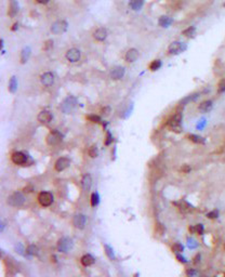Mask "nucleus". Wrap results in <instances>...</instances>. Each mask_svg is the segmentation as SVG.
<instances>
[{"label":"nucleus","mask_w":225,"mask_h":277,"mask_svg":"<svg viewBox=\"0 0 225 277\" xmlns=\"http://www.w3.org/2000/svg\"><path fill=\"white\" fill-rule=\"evenodd\" d=\"M181 121H182V114L180 112L175 113L174 115L171 118H169L167 124L168 127L170 128L171 131H174V132H181Z\"/></svg>","instance_id":"nucleus-1"},{"label":"nucleus","mask_w":225,"mask_h":277,"mask_svg":"<svg viewBox=\"0 0 225 277\" xmlns=\"http://www.w3.org/2000/svg\"><path fill=\"white\" fill-rule=\"evenodd\" d=\"M76 105H77V99L75 96H68L66 98L61 104V109H62L63 113L65 114H69L75 109Z\"/></svg>","instance_id":"nucleus-2"},{"label":"nucleus","mask_w":225,"mask_h":277,"mask_svg":"<svg viewBox=\"0 0 225 277\" xmlns=\"http://www.w3.org/2000/svg\"><path fill=\"white\" fill-rule=\"evenodd\" d=\"M24 202H25V197L21 192H15V193H13L8 198V204L12 207H15V208L22 207L24 205Z\"/></svg>","instance_id":"nucleus-3"},{"label":"nucleus","mask_w":225,"mask_h":277,"mask_svg":"<svg viewBox=\"0 0 225 277\" xmlns=\"http://www.w3.org/2000/svg\"><path fill=\"white\" fill-rule=\"evenodd\" d=\"M67 27H68V24H67L66 21L59 20L51 25V31L54 35H61V34L65 33L67 31Z\"/></svg>","instance_id":"nucleus-4"},{"label":"nucleus","mask_w":225,"mask_h":277,"mask_svg":"<svg viewBox=\"0 0 225 277\" xmlns=\"http://www.w3.org/2000/svg\"><path fill=\"white\" fill-rule=\"evenodd\" d=\"M186 50V44L183 43L181 41H173L172 43H170L169 48H168V51L170 54H173V55H177V54L182 53L183 51Z\"/></svg>","instance_id":"nucleus-5"},{"label":"nucleus","mask_w":225,"mask_h":277,"mask_svg":"<svg viewBox=\"0 0 225 277\" xmlns=\"http://www.w3.org/2000/svg\"><path fill=\"white\" fill-rule=\"evenodd\" d=\"M38 202L41 206L48 207L53 202V195L49 192H41L38 195Z\"/></svg>","instance_id":"nucleus-6"},{"label":"nucleus","mask_w":225,"mask_h":277,"mask_svg":"<svg viewBox=\"0 0 225 277\" xmlns=\"http://www.w3.org/2000/svg\"><path fill=\"white\" fill-rule=\"evenodd\" d=\"M61 141H62V135L58 131H51L48 136H47V143L49 145H51V146L58 145Z\"/></svg>","instance_id":"nucleus-7"},{"label":"nucleus","mask_w":225,"mask_h":277,"mask_svg":"<svg viewBox=\"0 0 225 277\" xmlns=\"http://www.w3.org/2000/svg\"><path fill=\"white\" fill-rule=\"evenodd\" d=\"M80 56H81V53H80L79 50L76 49V48L69 49L68 51L66 52V54H65V58H66V60L68 61V62H71V63L78 62V61L80 60Z\"/></svg>","instance_id":"nucleus-8"},{"label":"nucleus","mask_w":225,"mask_h":277,"mask_svg":"<svg viewBox=\"0 0 225 277\" xmlns=\"http://www.w3.org/2000/svg\"><path fill=\"white\" fill-rule=\"evenodd\" d=\"M54 75L51 71H47V73H43L40 76V81L44 87H51L54 84Z\"/></svg>","instance_id":"nucleus-9"},{"label":"nucleus","mask_w":225,"mask_h":277,"mask_svg":"<svg viewBox=\"0 0 225 277\" xmlns=\"http://www.w3.org/2000/svg\"><path fill=\"white\" fill-rule=\"evenodd\" d=\"M125 73H126V69L122 66H116L110 71V78L112 80H119L121 79L125 76Z\"/></svg>","instance_id":"nucleus-10"},{"label":"nucleus","mask_w":225,"mask_h":277,"mask_svg":"<svg viewBox=\"0 0 225 277\" xmlns=\"http://www.w3.org/2000/svg\"><path fill=\"white\" fill-rule=\"evenodd\" d=\"M69 164H71V160H69V158L67 157H61L59 158L56 161H55V165H54V168L56 171H63L65 170V169L67 168V167L69 166Z\"/></svg>","instance_id":"nucleus-11"},{"label":"nucleus","mask_w":225,"mask_h":277,"mask_svg":"<svg viewBox=\"0 0 225 277\" xmlns=\"http://www.w3.org/2000/svg\"><path fill=\"white\" fill-rule=\"evenodd\" d=\"M72 246H73L72 240L69 239V238H66V237L60 239L59 240V242H58V249L61 251V252H67V251L72 248Z\"/></svg>","instance_id":"nucleus-12"},{"label":"nucleus","mask_w":225,"mask_h":277,"mask_svg":"<svg viewBox=\"0 0 225 277\" xmlns=\"http://www.w3.org/2000/svg\"><path fill=\"white\" fill-rule=\"evenodd\" d=\"M12 161L15 165H24L27 162V157L25 154L21 153V152H15V153L12 154L11 156Z\"/></svg>","instance_id":"nucleus-13"},{"label":"nucleus","mask_w":225,"mask_h":277,"mask_svg":"<svg viewBox=\"0 0 225 277\" xmlns=\"http://www.w3.org/2000/svg\"><path fill=\"white\" fill-rule=\"evenodd\" d=\"M73 223H74V225H75V227L79 228V230H82V228L86 226V223H87L86 215H84V214H76L75 217H74Z\"/></svg>","instance_id":"nucleus-14"},{"label":"nucleus","mask_w":225,"mask_h":277,"mask_svg":"<svg viewBox=\"0 0 225 277\" xmlns=\"http://www.w3.org/2000/svg\"><path fill=\"white\" fill-rule=\"evenodd\" d=\"M52 118H53L52 114H51L49 111H41L39 114H38V120H39L41 124H50Z\"/></svg>","instance_id":"nucleus-15"},{"label":"nucleus","mask_w":225,"mask_h":277,"mask_svg":"<svg viewBox=\"0 0 225 277\" xmlns=\"http://www.w3.org/2000/svg\"><path fill=\"white\" fill-rule=\"evenodd\" d=\"M93 37H94L95 40L97 41H104L107 37V31H106L104 27H100V28L95 29L94 33H93Z\"/></svg>","instance_id":"nucleus-16"},{"label":"nucleus","mask_w":225,"mask_h":277,"mask_svg":"<svg viewBox=\"0 0 225 277\" xmlns=\"http://www.w3.org/2000/svg\"><path fill=\"white\" fill-rule=\"evenodd\" d=\"M137 58H139V51H137V49H129L128 51H127L126 55H125V60L127 61L128 63H132V62H135V61L137 60Z\"/></svg>","instance_id":"nucleus-17"},{"label":"nucleus","mask_w":225,"mask_h":277,"mask_svg":"<svg viewBox=\"0 0 225 277\" xmlns=\"http://www.w3.org/2000/svg\"><path fill=\"white\" fill-rule=\"evenodd\" d=\"M81 185L82 189H84V192H88L89 189H91V185H92V177H91L90 174H84V177L81 180Z\"/></svg>","instance_id":"nucleus-18"},{"label":"nucleus","mask_w":225,"mask_h":277,"mask_svg":"<svg viewBox=\"0 0 225 277\" xmlns=\"http://www.w3.org/2000/svg\"><path fill=\"white\" fill-rule=\"evenodd\" d=\"M18 12V5L15 0H9V11H8V14L10 16H15L16 13Z\"/></svg>","instance_id":"nucleus-19"},{"label":"nucleus","mask_w":225,"mask_h":277,"mask_svg":"<svg viewBox=\"0 0 225 277\" xmlns=\"http://www.w3.org/2000/svg\"><path fill=\"white\" fill-rule=\"evenodd\" d=\"M212 106H213V104H212V101H203L202 103H200L198 106V109L201 112V113H208L209 111H211Z\"/></svg>","instance_id":"nucleus-20"},{"label":"nucleus","mask_w":225,"mask_h":277,"mask_svg":"<svg viewBox=\"0 0 225 277\" xmlns=\"http://www.w3.org/2000/svg\"><path fill=\"white\" fill-rule=\"evenodd\" d=\"M144 5V0H130L129 2V6L132 10L134 11H139Z\"/></svg>","instance_id":"nucleus-21"},{"label":"nucleus","mask_w":225,"mask_h":277,"mask_svg":"<svg viewBox=\"0 0 225 277\" xmlns=\"http://www.w3.org/2000/svg\"><path fill=\"white\" fill-rule=\"evenodd\" d=\"M29 56H31V48L29 47L24 48V49L22 50V52H21V63H22V64L26 63L27 61H28Z\"/></svg>","instance_id":"nucleus-22"},{"label":"nucleus","mask_w":225,"mask_h":277,"mask_svg":"<svg viewBox=\"0 0 225 277\" xmlns=\"http://www.w3.org/2000/svg\"><path fill=\"white\" fill-rule=\"evenodd\" d=\"M80 261H81L82 265L90 266V265H92V264L94 263V258H93L92 255H84V257L81 258Z\"/></svg>","instance_id":"nucleus-23"},{"label":"nucleus","mask_w":225,"mask_h":277,"mask_svg":"<svg viewBox=\"0 0 225 277\" xmlns=\"http://www.w3.org/2000/svg\"><path fill=\"white\" fill-rule=\"evenodd\" d=\"M190 232L192 234H202L203 233V226L202 224H197L195 226H190Z\"/></svg>","instance_id":"nucleus-24"},{"label":"nucleus","mask_w":225,"mask_h":277,"mask_svg":"<svg viewBox=\"0 0 225 277\" xmlns=\"http://www.w3.org/2000/svg\"><path fill=\"white\" fill-rule=\"evenodd\" d=\"M16 89H18V81H16L15 76H13V77H11V79L9 81V91L12 92V93H14L16 91Z\"/></svg>","instance_id":"nucleus-25"},{"label":"nucleus","mask_w":225,"mask_h":277,"mask_svg":"<svg viewBox=\"0 0 225 277\" xmlns=\"http://www.w3.org/2000/svg\"><path fill=\"white\" fill-rule=\"evenodd\" d=\"M159 25L162 27H168L169 25L172 23V20H171L170 18H168V16H161L160 18H159Z\"/></svg>","instance_id":"nucleus-26"},{"label":"nucleus","mask_w":225,"mask_h":277,"mask_svg":"<svg viewBox=\"0 0 225 277\" xmlns=\"http://www.w3.org/2000/svg\"><path fill=\"white\" fill-rule=\"evenodd\" d=\"M188 139H190L192 142L194 143H197V144H203L205 143V140H203L202 137L199 136V135H196V134H190L188 135Z\"/></svg>","instance_id":"nucleus-27"},{"label":"nucleus","mask_w":225,"mask_h":277,"mask_svg":"<svg viewBox=\"0 0 225 277\" xmlns=\"http://www.w3.org/2000/svg\"><path fill=\"white\" fill-rule=\"evenodd\" d=\"M161 67V61L160 60H154L152 63L149 64V69L152 71H158Z\"/></svg>","instance_id":"nucleus-28"},{"label":"nucleus","mask_w":225,"mask_h":277,"mask_svg":"<svg viewBox=\"0 0 225 277\" xmlns=\"http://www.w3.org/2000/svg\"><path fill=\"white\" fill-rule=\"evenodd\" d=\"M195 31H196V28H195L194 26H190V27H188V28L184 29V31H182V34H183L185 37H192V36H194Z\"/></svg>","instance_id":"nucleus-29"},{"label":"nucleus","mask_w":225,"mask_h":277,"mask_svg":"<svg viewBox=\"0 0 225 277\" xmlns=\"http://www.w3.org/2000/svg\"><path fill=\"white\" fill-rule=\"evenodd\" d=\"M172 250H173V252H175V253H181V252H183L184 247H183V245L180 244V242H175V244L172 246Z\"/></svg>","instance_id":"nucleus-30"},{"label":"nucleus","mask_w":225,"mask_h":277,"mask_svg":"<svg viewBox=\"0 0 225 277\" xmlns=\"http://www.w3.org/2000/svg\"><path fill=\"white\" fill-rule=\"evenodd\" d=\"M218 92L219 93H224L225 92V78L221 79L218 84Z\"/></svg>","instance_id":"nucleus-31"},{"label":"nucleus","mask_w":225,"mask_h":277,"mask_svg":"<svg viewBox=\"0 0 225 277\" xmlns=\"http://www.w3.org/2000/svg\"><path fill=\"white\" fill-rule=\"evenodd\" d=\"M89 156L92 158H95L97 156V154H99V151H97V147L95 146V145H93V146L90 147V149H89Z\"/></svg>","instance_id":"nucleus-32"},{"label":"nucleus","mask_w":225,"mask_h":277,"mask_svg":"<svg viewBox=\"0 0 225 277\" xmlns=\"http://www.w3.org/2000/svg\"><path fill=\"white\" fill-rule=\"evenodd\" d=\"M97 204H99V195L96 193H93L91 195V206L95 207Z\"/></svg>","instance_id":"nucleus-33"},{"label":"nucleus","mask_w":225,"mask_h":277,"mask_svg":"<svg viewBox=\"0 0 225 277\" xmlns=\"http://www.w3.org/2000/svg\"><path fill=\"white\" fill-rule=\"evenodd\" d=\"M186 276L187 277H199V274L196 270H193V268H190V270L186 271Z\"/></svg>","instance_id":"nucleus-34"},{"label":"nucleus","mask_w":225,"mask_h":277,"mask_svg":"<svg viewBox=\"0 0 225 277\" xmlns=\"http://www.w3.org/2000/svg\"><path fill=\"white\" fill-rule=\"evenodd\" d=\"M37 251H38L37 247L34 246V245H31V246H29L28 248H27V253H28V255H37Z\"/></svg>","instance_id":"nucleus-35"},{"label":"nucleus","mask_w":225,"mask_h":277,"mask_svg":"<svg viewBox=\"0 0 225 277\" xmlns=\"http://www.w3.org/2000/svg\"><path fill=\"white\" fill-rule=\"evenodd\" d=\"M88 118L89 120H90V121H92V122H96V124H100V122H101V118L99 117V116H96V115H90V116H88Z\"/></svg>","instance_id":"nucleus-36"},{"label":"nucleus","mask_w":225,"mask_h":277,"mask_svg":"<svg viewBox=\"0 0 225 277\" xmlns=\"http://www.w3.org/2000/svg\"><path fill=\"white\" fill-rule=\"evenodd\" d=\"M218 215H219V212L216 210H213L211 212L207 213V218H209V219H215V218H218Z\"/></svg>","instance_id":"nucleus-37"},{"label":"nucleus","mask_w":225,"mask_h":277,"mask_svg":"<svg viewBox=\"0 0 225 277\" xmlns=\"http://www.w3.org/2000/svg\"><path fill=\"white\" fill-rule=\"evenodd\" d=\"M52 47H53V41L52 40H48V41L44 42V46H43L44 50H50Z\"/></svg>","instance_id":"nucleus-38"},{"label":"nucleus","mask_w":225,"mask_h":277,"mask_svg":"<svg viewBox=\"0 0 225 277\" xmlns=\"http://www.w3.org/2000/svg\"><path fill=\"white\" fill-rule=\"evenodd\" d=\"M182 171H183L184 173H188L190 171V167L187 166V165H184V166L182 167Z\"/></svg>","instance_id":"nucleus-39"},{"label":"nucleus","mask_w":225,"mask_h":277,"mask_svg":"<svg viewBox=\"0 0 225 277\" xmlns=\"http://www.w3.org/2000/svg\"><path fill=\"white\" fill-rule=\"evenodd\" d=\"M112 135H110V133L109 132H107V140H106V142H105V144L106 145H109L110 144V142H112Z\"/></svg>","instance_id":"nucleus-40"},{"label":"nucleus","mask_w":225,"mask_h":277,"mask_svg":"<svg viewBox=\"0 0 225 277\" xmlns=\"http://www.w3.org/2000/svg\"><path fill=\"white\" fill-rule=\"evenodd\" d=\"M109 107H105V108H103L102 109V114H103V115H108V114H109Z\"/></svg>","instance_id":"nucleus-41"},{"label":"nucleus","mask_w":225,"mask_h":277,"mask_svg":"<svg viewBox=\"0 0 225 277\" xmlns=\"http://www.w3.org/2000/svg\"><path fill=\"white\" fill-rule=\"evenodd\" d=\"M38 3H41V5H46V3H48L50 0H36Z\"/></svg>","instance_id":"nucleus-42"},{"label":"nucleus","mask_w":225,"mask_h":277,"mask_svg":"<svg viewBox=\"0 0 225 277\" xmlns=\"http://www.w3.org/2000/svg\"><path fill=\"white\" fill-rule=\"evenodd\" d=\"M18 24L15 23V24L13 25V27H12V31H16V29H18Z\"/></svg>","instance_id":"nucleus-43"},{"label":"nucleus","mask_w":225,"mask_h":277,"mask_svg":"<svg viewBox=\"0 0 225 277\" xmlns=\"http://www.w3.org/2000/svg\"><path fill=\"white\" fill-rule=\"evenodd\" d=\"M178 259H180V261L181 262H184V263H185V259H184V258H182V257H180V255H178Z\"/></svg>","instance_id":"nucleus-44"},{"label":"nucleus","mask_w":225,"mask_h":277,"mask_svg":"<svg viewBox=\"0 0 225 277\" xmlns=\"http://www.w3.org/2000/svg\"><path fill=\"white\" fill-rule=\"evenodd\" d=\"M224 277H225V276H224Z\"/></svg>","instance_id":"nucleus-45"}]
</instances>
